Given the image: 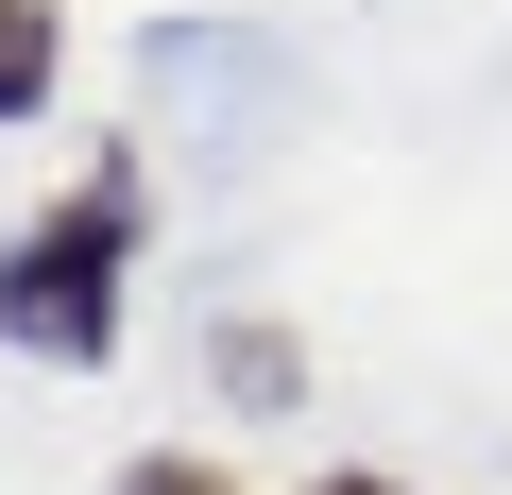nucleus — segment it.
<instances>
[{"mask_svg": "<svg viewBox=\"0 0 512 495\" xmlns=\"http://www.w3.org/2000/svg\"><path fill=\"white\" fill-rule=\"evenodd\" d=\"M103 495H222V461H188V444H154V461H120Z\"/></svg>", "mask_w": 512, "mask_h": 495, "instance_id": "4", "label": "nucleus"}, {"mask_svg": "<svg viewBox=\"0 0 512 495\" xmlns=\"http://www.w3.org/2000/svg\"><path fill=\"white\" fill-rule=\"evenodd\" d=\"M308 495H410V478H308Z\"/></svg>", "mask_w": 512, "mask_h": 495, "instance_id": "5", "label": "nucleus"}, {"mask_svg": "<svg viewBox=\"0 0 512 495\" xmlns=\"http://www.w3.org/2000/svg\"><path fill=\"white\" fill-rule=\"evenodd\" d=\"M52 69H69V18H52V0H0V120H35Z\"/></svg>", "mask_w": 512, "mask_h": 495, "instance_id": "2", "label": "nucleus"}, {"mask_svg": "<svg viewBox=\"0 0 512 495\" xmlns=\"http://www.w3.org/2000/svg\"><path fill=\"white\" fill-rule=\"evenodd\" d=\"M137 154H103L86 188H52L18 239H0V342L52 359V376H103L120 359V308H137Z\"/></svg>", "mask_w": 512, "mask_h": 495, "instance_id": "1", "label": "nucleus"}, {"mask_svg": "<svg viewBox=\"0 0 512 495\" xmlns=\"http://www.w3.org/2000/svg\"><path fill=\"white\" fill-rule=\"evenodd\" d=\"M205 376H222L239 410H291V393H308V359H291V325H222V342H205Z\"/></svg>", "mask_w": 512, "mask_h": 495, "instance_id": "3", "label": "nucleus"}]
</instances>
